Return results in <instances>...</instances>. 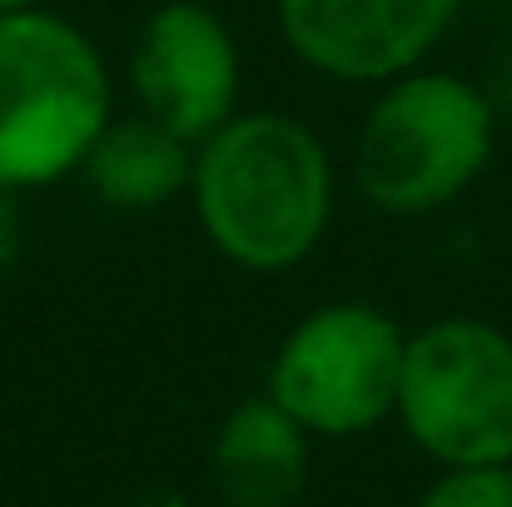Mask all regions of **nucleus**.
Masks as SVG:
<instances>
[{
    "mask_svg": "<svg viewBox=\"0 0 512 507\" xmlns=\"http://www.w3.org/2000/svg\"><path fill=\"white\" fill-rule=\"evenodd\" d=\"M393 418L438 468L512 463V334L473 314L408 334Z\"/></svg>",
    "mask_w": 512,
    "mask_h": 507,
    "instance_id": "obj_4",
    "label": "nucleus"
},
{
    "mask_svg": "<svg viewBox=\"0 0 512 507\" xmlns=\"http://www.w3.org/2000/svg\"><path fill=\"white\" fill-rule=\"evenodd\" d=\"M20 259V204H15V189L0 184V279L15 269Z\"/></svg>",
    "mask_w": 512,
    "mask_h": 507,
    "instance_id": "obj_11",
    "label": "nucleus"
},
{
    "mask_svg": "<svg viewBox=\"0 0 512 507\" xmlns=\"http://www.w3.org/2000/svg\"><path fill=\"white\" fill-rule=\"evenodd\" d=\"M408 334L363 299L309 309L269 358L264 393L314 438H358L393 418Z\"/></svg>",
    "mask_w": 512,
    "mask_h": 507,
    "instance_id": "obj_5",
    "label": "nucleus"
},
{
    "mask_svg": "<svg viewBox=\"0 0 512 507\" xmlns=\"http://www.w3.org/2000/svg\"><path fill=\"white\" fill-rule=\"evenodd\" d=\"M85 184L105 209L150 214L174 199H189L194 184V140L174 135L150 115H110L85 155Z\"/></svg>",
    "mask_w": 512,
    "mask_h": 507,
    "instance_id": "obj_9",
    "label": "nucleus"
},
{
    "mask_svg": "<svg viewBox=\"0 0 512 507\" xmlns=\"http://www.w3.org/2000/svg\"><path fill=\"white\" fill-rule=\"evenodd\" d=\"M508 110H512V70H508Z\"/></svg>",
    "mask_w": 512,
    "mask_h": 507,
    "instance_id": "obj_13",
    "label": "nucleus"
},
{
    "mask_svg": "<svg viewBox=\"0 0 512 507\" xmlns=\"http://www.w3.org/2000/svg\"><path fill=\"white\" fill-rule=\"evenodd\" d=\"M194 219L249 274L304 264L334 219V155L284 110H239L194 145Z\"/></svg>",
    "mask_w": 512,
    "mask_h": 507,
    "instance_id": "obj_1",
    "label": "nucleus"
},
{
    "mask_svg": "<svg viewBox=\"0 0 512 507\" xmlns=\"http://www.w3.org/2000/svg\"><path fill=\"white\" fill-rule=\"evenodd\" d=\"M125 85L140 115L170 125L184 140L214 135L224 120L239 115L244 60L234 30L199 0L155 5L125 60Z\"/></svg>",
    "mask_w": 512,
    "mask_h": 507,
    "instance_id": "obj_6",
    "label": "nucleus"
},
{
    "mask_svg": "<svg viewBox=\"0 0 512 507\" xmlns=\"http://www.w3.org/2000/svg\"><path fill=\"white\" fill-rule=\"evenodd\" d=\"M115 115V80L100 45L65 15L0 10V184L40 189L80 174Z\"/></svg>",
    "mask_w": 512,
    "mask_h": 507,
    "instance_id": "obj_2",
    "label": "nucleus"
},
{
    "mask_svg": "<svg viewBox=\"0 0 512 507\" xmlns=\"http://www.w3.org/2000/svg\"><path fill=\"white\" fill-rule=\"evenodd\" d=\"M30 5H45V0H0V10H30Z\"/></svg>",
    "mask_w": 512,
    "mask_h": 507,
    "instance_id": "obj_12",
    "label": "nucleus"
},
{
    "mask_svg": "<svg viewBox=\"0 0 512 507\" xmlns=\"http://www.w3.org/2000/svg\"><path fill=\"white\" fill-rule=\"evenodd\" d=\"M463 0H279L284 45L339 85H388L428 65Z\"/></svg>",
    "mask_w": 512,
    "mask_h": 507,
    "instance_id": "obj_7",
    "label": "nucleus"
},
{
    "mask_svg": "<svg viewBox=\"0 0 512 507\" xmlns=\"http://www.w3.org/2000/svg\"><path fill=\"white\" fill-rule=\"evenodd\" d=\"M498 110L458 70H403L378 85L358 140L353 184L358 194L398 219H418L463 199L493 165Z\"/></svg>",
    "mask_w": 512,
    "mask_h": 507,
    "instance_id": "obj_3",
    "label": "nucleus"
},
{
    "mask_svg": "<svg viewBox=\"0 0 512 507\" xmlns=\"http://www.w3.org/2000/svg\"><path fill=\"white\" fill-rule=\"evenodd\" d=\"M413 507H512V463L443 468Z\"/></svg>",
    "mask_w": 512,
    "mask_h": 507,
    "instance_id": "obj_10",
    "label": "nucleus"
},
{
    "mask_svg": "<svg viewBox=\"0 0 512 507\" xmlns=\"http://www.w3.org/2000/svg\"><path fill=\"white\" fill-rule=\"evenodd\" d=\"M309 443L314 433L269 393L234 403L209 448L219 498L229 507H294L309 483Z\"/></svg>",
    "mask_w": 512,
    "mask_h": 507,
    "instance_id": "obj_8",
    "label": "nucleus"
}]
</instances>
